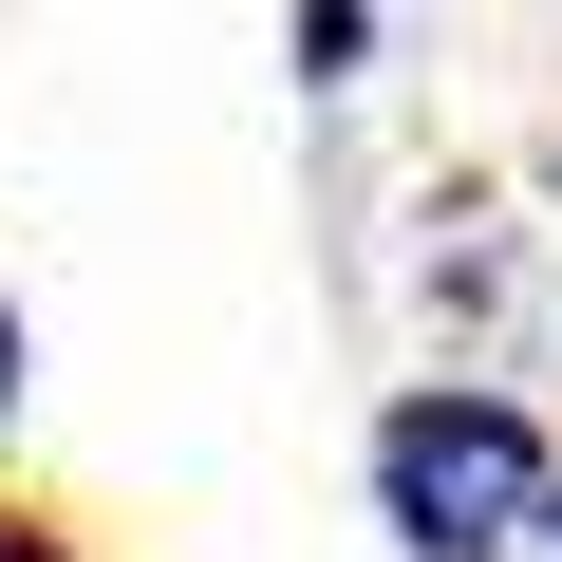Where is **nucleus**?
I'll list each match as a JSON object with an SVG mask.
<instances>
[{"label":"nucleus","instance_id":"1","mask_svg":"<svg viewBox=\"0 0 562 562\" xmlns=\"http://www.w3.org/2000/svg\"><path fill=\"white\" fill-rule=\"evenodd\" d=\"M543 487H562V450H543L525 394H487V375H413V394L375 413V525H394L413 562H506V543H543Z\"/></svg>","mask_w":562,"mask_h":562},{"label":"nucleus","instance_id":"3","mask_svg":"<svg viewBox=\"0 0 562 562\" xmlns=\"http://www.w3.org/2000/svg\"><path fill=\"white\" fill-rule=\"evenodd\" d=\"M0 431H20V301H0Z\"/></svg>","mask_w":562,"mask_h":562},{"label":"nucleus","instance_id":"2","mask_svg":"<svg viewBox=\"0 0 562 562\" xmlns=\"http://www.w3.org/2000/svg\"><path fill=\"white\" fill-rule=\"evenodd\" d=\"M0 562H94V543H57V525H20V506H0Z\"/></svg>","mask_w":562,"mask_h":562},{"label":"nucleus","instance_id":"4","mask_svg":"<svg viewBox=\"0 0 562 562\" xmlns=\"http://www.w3.org/2000/svg\"><path fill=\"white\" fill-rule=\"evenodd\" d=\"M543 543H562V487H543Z\"/></svg>","mask_w":562,"mask_h":562}]
</instances>
